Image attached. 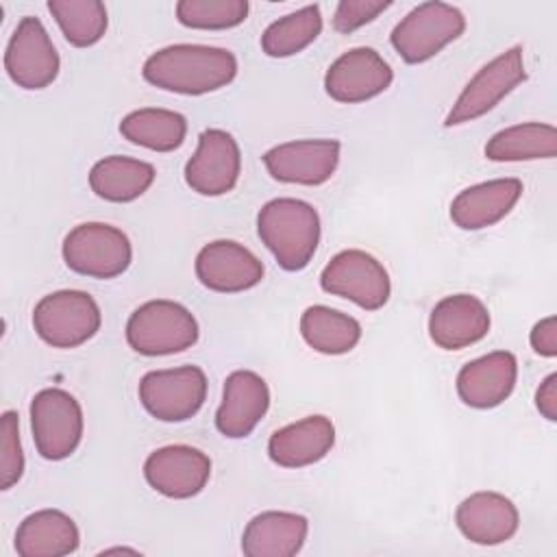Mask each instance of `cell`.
Returning a JSON list of instances; mask_svg holds the SVG:
<instances>
[{
    "instance_id": "6da1fadb",
    "label": "cell",
    "mask_w": 557,
    "mask_h": 557,
    "mask_svg": "<svg viewBox=\"0 0 557 557\" xmlns=\"http://www.w3.org/2000/svg\"><path fill=\"white\" fill-rule=\"evenodd\" d=\"M141 74L163 91L202 96L226 87L237 76V59L226 48L174 44L152 52Z\"/></svg>"
},
{
    "instance_id": "7a4b0ae2",
    "label": "cell",
    "mask_w": 557,
    "mask_h": 557,
    "mask_svg": "<svg viewBox=\"0 0 557 557\" xmlns=\"http://www.w3.org/2000/svg\"><path fill=\"white\" fill-rule=\"evenodd\" d=\"M257 233L287 272L307 268L320 244V215L298 198H274L259 209Z\"/></svg>"
},
{
    "instance_id": "3957f363",
    "label": "cell",
    "mask_w": 557,
    "mask_h": 557,
    "mask_svg": "<svg viewBox=\"0 0 557 557\" xmlns=\"http://www.w3.org/2000/svg\"><path fill=\"white\" fill-rule=\"evenodd\" d=\"M126 342L146 357L183 352L198 342V322L181 302L165 298L148 300L131 313Z\"/></svg>"
},
{
    "instance_id": "277c9868",
    "label": "cell",
    "mask_w": 557,
    "mask_h": 557,
    "mask_svg": "<svg viewBox=\"0 0 557 557\" xmlns=\"http://www.w3.org/2000/svg\"><path fill=\"white\" fill-rule=\"evenodd\" d=\"M65 265L89 278H115L124 274L133 261L128 235L104 222H83L63 239Z\"/></svg>"
},
{
    "instance_id": "5b68a950",
    "label": "cell",
    "mask_w": 557,
    "mask_h": 557,
    "mask_svg": "<svg viewBox=\"0 0 557 557\" xmlns=\"http://www.w3.org/2000/svg\"><path fill=\"white\" fill-rule=\"evenodd\" d=\"M466 30L463 13L446 2L413 7L392 30L389 41L405 63H424Z\"/></svg>"
},
{
    "instance_id": "8992f818",
    "label": "cell",
    "mask_w": 557,
    "mask_h": 557,
    "mask_svg": "<svg viewBox=\"0 0 557 557\" xmlns=\"http://www.w3.org/2000/svg\"><path fill=\"white\" fill-rule=\"evenodd\" d=\"M100 324L98 302L81 289L46 294L33 309L35 333L52 348H76L91 339Z\"/></svg>"
},
{
    "instance_id": "52a82bcc",
    "label": "cell",
    "mask_w": 557,
    "mask_h": 557,
    "mask_svg": "<svg viewBox=\"0 0 557 557\" xmlns=\"http://www.w3.org/2000/svg\"><path fill=\"white\" fill-rule=\"evenodd\" d=\"M30 431L37 453L48 461L67 459L83 437V409L61 389L46 387L30 400Z\"/></svg>"
},
{
    "instance_id": "ba28073f",
    "label": "cell",
    "mask_w": 557,
    "mask_h": 557,
    "mask_svg": "<svg viewBox=\"0 0 557 557\" xmlns=\"http://www.w3.org/2000/svg\"><path fill=\"white\" fill-rule=\"evenodd\" d=\"M326 294L346 298L366 311L381 309L392 294L385 265L366 250L348 248L337 252L320 274Z\"/></svg>"
},
{
    "instance_id": "9c48e42d",
    "label": "cell",
    "mask_w": 557,
    "mask_h": 557,
    "mask_svg": "<svg viewBox=\"0 0 557 557\" xmlns=\"http://www.w3.org/2000/svg\"><path fill=\"white\" fill-rule=\"evenodd\" d=\"M207 385V374L198 366L150 370L139 381V400L161 422H185L205 405Z\"/></svg>"
},
{
    "instance_id": "30bf717a",
    "label": "cell",
    "mask_w": 557,
    "mask_h": 557,
    "mask_svg": "<svg viewBox=\"0 0 557 557\" xmlns=\"http://www.w3.org/2000/svg\"><path fill=\"white\" fill-rule=\"evenodd\" d=\"M524 57L522 46H511L496 59L485 63L461 89L453 109L448 111L444 126H459L472 122L492 111L509 91L524 83Z\"/></svg>"
},
{
    "instance_id": "8fae6325",
    "label": "cell",
    "mask_w": 557,
    "mask_h": 557,
    "mask_svg": "<svg viewBox=\"0 0 557 557\" xmlns=\"http://www.w3.org/2000/svg\"><path fill=\"white\" fill-rule=\"evenodd\" d=\"M59 52L39 17L24 15L4 50V70L22 89H46L59 76Z\"/></svg>"
},
{
    "instance_id": "7c38bea8",
    "label": "cell",
    "mask_w": 557,
    "mask_h": 557,
    "mask_svg": "<svg viewBox=\"0 0 557 557\" xmlns=\"http://www.w3.org/2000/svg\"><path fill=\"white\" fill-rule=\"evenodd\" d=\"M242 172V152L235 137L222 128L198 135V148L185 163V183L200 196L228 194Z\"/></svg>"
},
{
    "instance_id": "4fadbf2b",
    "label": "cell",
    "mask_w": 557,
    "mask_h": 557,
    "mask_svg": "<svg viewBox=\"0 0 557 557\" xmlns=\"http://www.w3.org/2000/svg\"><path fill=\"white\" fill-rule=\"evenodd\" d=\"M144 476L154 492L168 498H191L209 483L211 459L187 444L161 446L146 457Z\"/></svg>"
},
{
    "instance_id": "5bb4252c",
    "label": "cell",
    "mask_w": 557,
    "mask_h": 557,
    "mask_svg": "<svg viewBox=\"0 0 557 557\" xmlns=\"http://www.w3.org/2000/svg\"><path fill=\"white\" fill-rule=\"evenodd\" d=\"M394 81L389 63L374 48H350L324 74L326 94L344 104L366 102L383 94Z\"/></svg>"
},
{
    "instance_id": "9a60e30c",
    "label": "cell",
    "mask_w": 557,
    "mask_h": 557,
    "mask_svg": "<svg viewBox=\"0 0 557 557\" xmlns=\"http://www.w3.org/2000/svg\"><path fill=\"white\" fill-rule=\"evenodd\" d=\"M339 150L337 139H296L270 148L263 163L274 181L313 187L335 174Z\"/></svg>"
},
{
    "instance_id": "2e32d148",
    "label": "cell",
    "mask_w": 557,
    "mask_h": 557,
    "mask_svg": "<svg viewBox=\"0 0 557 557\" xmlns=\"http://www.w3.org/2000/svg\"><path fill=\"white\" fill-rule=\"evenodd\" d=\"M196 278L211 292L237 294L252 289L263 278V263L239 242L215 239L196 255Z\"/></svg>"
},
{
    "instance_id": "e0dca14e",
    "label": "cell",
    "mask_w": 557,
    "mask_h": 557,
    "mask_svg": "<svg viewBox=\"0 0 557 557\" xmlns=\"http://www.w3.org/2000/svg\"><path fill=\"white\" fill-rule=\"evenodd\" d=\"M270 407L268 383L252 370H235L226 376L222 403L215 411V429L231 440L248 437Z\"/></svg>"
},
{
    "instance_id": "ac0fdd59",
    "label": "cell",
    "mask_w": 557,
    "mask_h": 557,
    "mask_svg": "<svg viewBox=\"0 0 557 557\" xmlns=\"http://www.w3.org/2000/svg\"><path fill=\"white\" fill-rule=\"evenodd\" d=\"M490 311L472 294L442 298L429 315V335L444 350H461L481 342L490 331Z\"/></svg>"
},
{
    "instance_id": "d6986e66",
    "label": "cell",
    "mask_w": 557,
    "mask_h": 557,
    "mask_svg": "<svg viewBox=\"0 0 557 557\" xmlns=\"http://www.w3.org/2000/svg\"><path fill=\"white\" fill-rule=\"evenodd\" d=\"M455 522L466 540L481 546H496L516 535L520 513L505 494L474 492L457 505Z\"/></svg>"
},
{
    "instance_id": "ffe728a7",
    "label": "cell",
    "mask_w": 557,
    "mask_h": 557,
    "mask_svg": "<svg viewBox=\"0 0 557 557\" xmlns=\"http://www.w3.org/2000/svg\"><path fill=\"white\" fill-rule=\"evenodd\" d=\"M518 379V361L509 350H494L468 361L457 374L459 398L474 409H492L505 403Z\"/></svg>"
},
{
    "instance_id": "44dd1931",
    "label": "cell",
    "mask_w": 557,
    "mask_h": 557,
    "mask_svg": "<svg viewBox=\"0 0 557 557\" xmlns=\"http://www.w3.org/2000/svg\"><path fill=\"white\" fill-rule=\"evenodd\" d=\"M522 181L494 178L461 189L450 202V220L463 231H481L500 222L520 200Z\"/></svg>"
},
{
    "instance_id": "7402d4cb",
    "label": "cell",
    "mask_w": 557,
    "mask_h": 557,
    "mask_svg": "<svg viewBox=\"0 0 557 557\" xmlns=\"http://www.w3.org/2000/svg\"><path fill=\"white\" fill-rule=\"evenodd\" d=\"M335 444V426L326 416H307L270 435L268 455L281 468H305L324 459Z\"/></svg>"
},
{
    "instance_id": "603a6c76",
    "label": "cell",
    "mask_w": 557,
    "mask_h": 557,
    "mask_svg": "<svg viewBox=\"0 0 557 557\" xmlns=\"http://www.w3.org/2000/svg\"><path fill=\"white\" fill-rule=\"evenodd\" d=\"M309 533V520L294 511H261L242 533L246 557H294Z\"/></svg>"
},
{
    "instance_id": "cb8c5ba5",
    "label": "cell",
    "mask_w": 557,
    "mask_h": 557,
    "mask_svg": "<svg viewBox=\"0 0 557 557\" xmlns=\"http://www.w3.org/2000/svg\"><path fill=\"white\" fill-rule=\"evenodd\" d=\"M81 544L76 522L59 509H39L26 516L15 531L20 557H63Z\"/></svg>"
},
{
    "instance_id": "d4e9b609",
    "label": "cell",
    "mask_w": 557,
    "mask_h": 557,
    "mask_svg": "<svg viewBox=\"0 0 557 557\" xmlns=\"http://www.w3.org/2000/svg\"><path fill=\"white\" fill-rule=\"evenodd\" d=\"M154 165L141 159L111 154L89 170L91 191L107 202H133L154 183Z\"/></svg>"
},
{
    "instance_id": "484cf974",
    "label": "cell",
    "mask_w": 557,
    "mask_h": 557,
    "mask_svg": "<svg viewBox=\"0 0 557 557\" xmlns=\"http://www.w3.org/2000/svg\"><path fill=\"white\" fill-rule=\"evenodd\" d=\"M120 133L135 146L154 152H172L185 141L187 120L172 109L144 107L122 117Z\"/></svg>"
},
{
    "instance_id": "4316f807",
    "label": "cell",
    "mask_w": 557,
    "mask_h": 557,
    "mask_svg": "<svg viewBox=\"0 0 557 557\" xmlns=\"http://www.w3.org/2000/svg\"><path fill=\"white\" fill-rule=\"evenodd\" d=\"M302 339L322 355L350 352L361 339V324L326 305H311L300 315Z\"/></svg>"
},
{
    "instance_id": "83f0119b",
    "label": "cell",
    "mask_w": 557,
    "mask_h": 557,
    "mask_svg": "<svg viewBox=\"0 0 557 557\" xmlns=\"http://www.w3.org/2000/svg\"><path fill=\"white\" fill-rule=\"evenodd\" d=\"M557 154V128L542 122H524L494 133L485 144L490 161H533Z\"/></svg>"
},
{
    "instance_id": "f1b7e54d",
    "label": "cell",
    "mask_w": 557,
    "mask_h": 557,
    "mask_svg": "<svg viewBox=\"0 0 557 557\" xmlns=\"http://www.w3.org/2000/svg\"><path fill=\"white\" fill-rule=\"evenodd\" d=\"M322 33V13L318 4L302 7L272 22L261 35V50L272 59H285L302 52Z\"/></svg>"
},
{
    "instance_id": "f546056e",
    "label": "cell",
    "mask_w": 557,
    "mask_h": 557,
    "mask_svg": "<svg viewBox=\"0 0 557 557\" xmlns=\"http://www.w3.org/2000/svg\"><path fill=\"white\" fill-rule=\"evenodd\" d=\"M48 11L74 48L98 44L109 26L107 7L98 0H48Z\"/></svg>"
},
{
    "instance_id": "4dcf8cb0",
    "label": "cell",
    "mask_w": 557,
    "mask_h": 557,
    "mask_svg": "<svg viewBox=\"0 0 557 557\" xmlns=\"http://www.w3.org/2000/svg\"><path fill=\"white\" fill-rule=\"evenodd\" d=\"M246 0H181L176 2V20L187 28L224 30L239 26L248 17Z\"/></svg>"
},
{
    "instance_id": "1f68e13d",
    "label": "cell",
    "mask_w": 557,
    "mask_h": 557,
    "mask_svg": "<svg viewBox=\"0 0 557 557\" xmlns=\"http://www.w3.org/2000/svg\"><path fill=\"white\" fill-rule=\"evenodd\" d=\"M0 487H13L24 474V453L20 442V418L15 411H4L0 420Z\"/></svg>"
},
{
    "instance_id": "d6a6232c",
    "label": "cell",
    "mask_w": 557,
    "mask_h": 557,
    "mask_svg": "<svg viewBox=\"0 0 557 557\" xmlns=\"http://www.w3.org/2000/svg\"><path fill=\"white\" fill-rule=\"evenodd\" d=\"M389 7L392 2H383V0H342L333 13V28L337 33L348 35L374 22Z\"/></svg>"
},
{
    "instance_id": "836d02e7",
    "label": "cell",
    "mask_w": 557,
    "mask_h": 557,
    "mask_svg": "<svg viewBox=\"0 0 557 557\" xmlns=\"http://www.w3.org/2000/svg\"><path fill=\"white\" fill-rule=\"evenodd\" d=\"M531 348L542 357H557V318L546 315L544 320L535 322L529 335Z\"/></svg>"
},
{
    "instance_id": "e575fe53",
    "label": "cell",
    "mask_w": 557,
    "mask_h": 557,
    "mask_svg": "<svg viewBox=\"0 0 557 557\" xmlns=\"http://www.w3.org/2000/svg\"><path fill=\"white\" fill-rule=\"evenodd\" d=\"M535 407L537 411L548 420H557V374L550 372L537 387L535 392Z\"/></svg>"
},
{
    "instance_id": "d590c367",
    "label": "cell",
    "mask_w": 557,
    "mask_h": 557,
    "mask_svg": "<svg viewBox=\"0 0 557 557\" xmlns=\"http://www.w3.org/2000/svg\"><path fill=\"white\" fill-rule=\"evenodd\" d=\"M111 553H137L135 548H107L102 550V555H111Z\"/></svg>"
}]
</instances>
